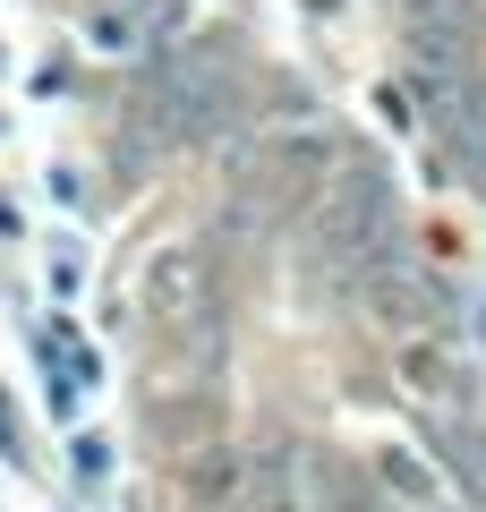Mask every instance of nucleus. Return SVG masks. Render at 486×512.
<instances>
[{"label":"nucleus","mask_w":486,"mask_h":512,"mask_svg":"<svg viewBox=\"0 0 486 512\" xmlns=\"http://www.w3.org/2000/svg\"><path fill=\"white\" fill-rule=\"evenodd\" d=\"M384 248H393V171H384V154L350 146L307 205V256L333 282H367L384 265Z\"/></svg>","instance_id":"1"},{"label":"nucleus","mask_w":486,"mask_h":512,"mask_svg":"<svg viewBox=\"0 0 486 512\" xmlns=\"http://www.w3.org/2000/svg\"><path fill=\"white\" fill-rule=\"evenodd\" d=\"M367 291H376V316L401 333V342L444 333V282H435V274H418V265H376Z\"/></svg>","instance_id":"2"},{"label":"nucleus","mask_w":486,"mask_h":512,"mask_svg":"<svg viewBox=\"0 0 486 512\" xmlns=\"http://www.w3.org/2000/svg\"><path fill=\"white\" fill-rule=\"evenodd\" d=\"M376 470H384V487H393L401 504H418V512H435V504H444V487H435V470H427L418 453H401V444H393V453L376 461Z\"/></svg>","instance_id":"3"},{"label":"nucleus","mask_w":486,"mask_h":512,"mask_svg":"<svg viewBox=\"0 0 486 512\" xmlns=\"http://www.w3.org/2000/svg\"><path fill=\"white\" fill-rule=\"evenodd\" d=\"M444 453H452V470L469 478V495L486 504V419H452L444 427Z\"/></svg>","instance_id":"4"}]
</instances>
